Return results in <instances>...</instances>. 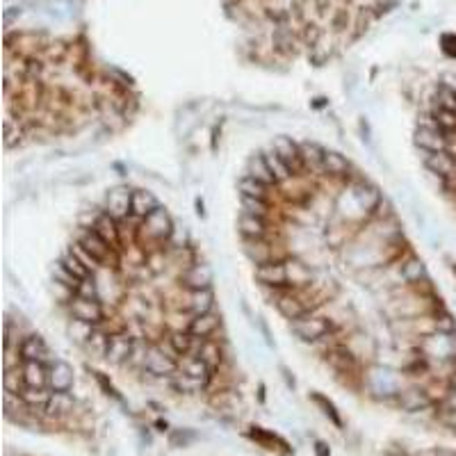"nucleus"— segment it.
<instances>
[{"label": "nucleus", "instance_id": "nucleus-4", "mask_svg": "<svg viewBox=\"0 0 456 456\" xmlns=\"http://www.w3.org/2000/svg\"><path fill=\"white\" fill-rule=\"evenodd\" d=\"M76 370L21 312L5 317V413L28 429L66 427L89 411Z\"/></svg>", "mask_w": 456, "mask_h": 456}, {"label": "nucleus", "instance_id": "nucleus-5", "mask_svg": "<svg viewBox=\"0 0 456 456\" xmlns=\"http://www.w3.org/2000/svg\"><path fill=\"white\" fill-rule=\"evenodd\" d=\"M445 456H456V454H445Z\"/></svg>", "mask_w": 456, "mask_h": 456}, {"label": "nucleus", "instance_id": "nucleus-1", "mask_svg": "<svg viewBox=\"0 0 456 456\" xmlns=\"http://www.w3.org/2000/svg\"><path fill=\"white\" fill-rule=\"evenodd\" d=\"M235 226L262 299L333 381L440 424L456 317L368 171L322 141L276 137L242 167Z\"/></svg>", "mask_w": 456, "mask_h": 456}, {"label": "nucleus", "instance_id": "nucleus-3", "mask_svg": "<svg viewBox=\"0 0 456 456\" xmlns=\"http://www.w3.org/2000/svg\"><path fill=\"white\" fill-rule=\"evenodd\" d=\"M141 107L135 83L85 39L46 30L5 35V148L119 135Z\"/></svg>", "mask_w": 456, "mask_h": 456}, {"label": "nucleus", "instance_id": "nucleus-2", "mask_svg": "<svg viewBox=\"0 0 456 456\" xmlns=\"http://www.w3.org/2000/svg\"><path fill=\"white\" fill-rule=\"evenodd\" d=\"M50 299L66 336L103 368L212 411L240 402L208 260L153 192L115 185L91 201L55 256Z\"/></svg>", "mask_w": 456, "mask_h": 456}]
</instances>
